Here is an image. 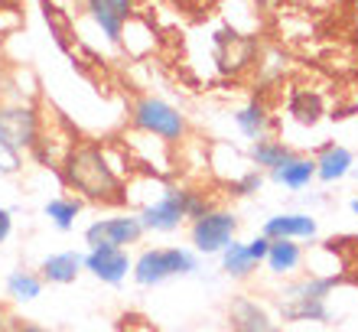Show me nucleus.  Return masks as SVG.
<instances>
[{
    "label": "nucleus",
    "instance_id": "nucleus-18",
    "mask_svg": "<svg viewBox=\"0 0 358 332\" xmlns=\"http://www.w3.org/2000/svg\"><path fill=\"white\" fill-rule=\"evenodd\" d=\"M290 153L293 150L280 140V137L267 133V137H261V140H251V150H248V157H251V163H255V170L271 173L273 166H280V163L287 160Z\"/></svg>",
    "mask_w": 358,
    "mask_h": 332
},
{
    "label": "nucleus",
    "instance_id": "nucleus-10",
    "mask_svg": "<svg viewBox=\"0 0 358 332\" xmlns=\"http://www.w3.org/2000/svg\"><path fill=\"white\" fill-rule=\"evenodd\" d=\"M228 323L235 332H283L280 323L271 316L264 303H257L251 296H235L228 306Z\"/></svg>",
    "mask_w": 358,
    "mask_h": 332
},
{
    "label": "nucleus",
    "instance_id": "nucleus-28",
    "mask_svg": "<svg viewBox=\"0 0 358 332\" xmlns=\"http://www.w3.org/2000/svg\"><path fill=\"white\" fill-rule=\"evenodd\" d=\"M13 332H49V329H43V326H36V323H23V326H17Z\"/></svg>",
    "mask_w": 358,
    "mask_h": 332
},
{
    "label": "nucleus",
    "instance_id": "nucleus-6",
    "mask_svg": "<svg viewBox=\"0 0 358 332\" xmlns=\"http://www.w3.org/2000/svg\"><path fill=\"white\" fill-rule=\"evenodd\" d=\"M137 215H141L143 231L170 235L189 222V189L186 186H163L160 196L147 202Z\"/></svg>",
    "mask_w": 358,
    "mask_h": 332
},
{
    "label": "nucleus",
    "instance_id": "nucleus-25",
    "mask_svg": "<svg viewBox=\"0 0 358 332\" xmlns=\"http://www.w3.org/2000/svg\"><path fill=\"white\" fill-rule=\"evenodd\" d=\"M267 247H271V238L257 235V238H251V241H248V254L255 257L257 264H264V257H267Z\"/></svg>",
    "mask_w": 358,
    "mask_h": 332
},
{
    "label": "nucleus",
    "instance_id": "nucleus-3",
    "mask_svg": "<svg viewBox=\"0 0 358 332\" xmlns=\"http://www.w3.org/2000/svg\"><path fill=\"white\" fill-rule=\"evenodd\" d=\"M336 280L332 277H303L277 294V313L283 323H329V300Z\"/></svg>",
    "mask_w": 358,
    "mask_h": 332
},
{
    "label": "nucleus",
    "instance_id": "nucleus-5",
    "mask_svg": "<svg viewBox=\"0 0 358 332\" xmlns=\"http://www.w3.org/2000/svg\"><path fill=\"white\" fill-rule=\"evenodd\" d=\"M43 131V114L36 105L20 101V98H7L0 105V147L17 153H33Z\"/></svg>",
    "mask_w": 358,
    "mask_h": 332
},
{
    "label": "nucleus",
    "instance_id": "nucleus-27",
    "mask_svg": "<svg viewBox=\"0 0 358 332\" xmlns=\"http://www.w3.org/2000/svg\"><path fill=\"white\" fill-rule=\"evenodd\" d=\"M7 88H10V78H7V66H3V59H0V105L7 101Z\"/></svg>",
    "mask_w": 358,
    "mask_h": 332
},
{
    "label": "nucleus",
    "instance_id": "nucleus-15",
    "mask_svg": "<svg viewBox=\"0 0 358 332\" xmlns=\"http://www.w3.org/2000/svg\"><path fill=\"white\" fill-rule=\"evenodd\" d=\"M313 160H316V180L320 182H339L352 173L355 157H352V150L349 147H342V143H322L320 153H316Z\"/></svg>",
    "mask_w": 358,
    "mask_h": 332
},
{
    "label": "nucleus",
    "instance_id": "nucleus-29",
    "mask_svg": "<svg viewBox=\"0 0 358 332\" xmlns=\"http://www.w3.org/2000/svg\"><path fill=\"white\" fill-rule=\"evenodd\" d=\"M121 3H124V7H127V10H131V7H134V0H121Z\"/></svg>",
    "mask_w": 358,
    "mask_h": 332
},
{
    "label": "nucleus",
    "instance_id": "nucleus-26",
    "mask_svg": "<svg viewBox=\"0 0 358 332\" xmlns=\"http://www.w3.org/2000/svg\"><path fill=\"white\" fill-rule=\"evenodd\" d=\"M13 235V212L7 205H0V245H7Z\"/></svg>",
    "mask_w": 358,
    "mask_h": 332
},
{
    "label": "nucleus",
    "instance_id": "nucleus-23",
    "mask_svg": "<svg viewBox=\"0 0 358 332\" xmlns=\"http://www.w3.org/2000/svg\"><path fill=\"white\" fill-rule=\"evenodd\" d=\"M261 186H264V173H261V170H248L245 176H238V180L231 182V196H255Z\"/></svg>",
    "mask_w": 358,
    "mask_h": 332
},
{
    "label": "nucleus",
    "instance_id": "nucleus-4",
    "mask_svg": "<svg viewBox=\"0 0 358 332\" xmlns=\"http://www.w3.org/2000/svg\"><path fill=\"white\" fill-rule=\"evenodd\" d=\"M199 270V254L192 247H147L137 254L131 277L137 287H160L173 277H189Z\"/></svg>",
    "mask_w": 358,
    "mask_h": 332
},
{
    "label": "nucleus",
    "instance_id": "nucleus-11",
    "mask_svg": "<svg viewBox=\"0 0 358 332\" xmlns=\"http://www.w3.org/2000/svg\"><path fill=\"white\" fill-rule=\"evenodd\" d=\"M85 13L94 27L101 29V36L108 43H121L124 39V27L131 20V10L124 7L121 0H85Z\"/></svg>",
    "mask_w": 358,
    "mask_h": 332
},
{
    "label": "nucleus",
    "instance_id": "nucleus-8",
    "mask_svg": "<svg viewBox=\"0 0 358 332\" xmlns=\"http://www.w3.org/2000/svg\"><path fill=\"white\" fill-rule=\"evenodd\" d=\"M147 235L141 225V215L121 212V215H108V219H94L85 228V245L88 247H131L141 245Z\"/></svg>",
    "mask_w": 358,
    "mask_h": 332
},
{
    "label": "nucleus",
    "instance_id": "nucleus-12",
    "mask_svg": "<svg viewBox=\"0 0 358 332\" xmlns=\"http://www.w3.org/2000/svg\"><path fill=\"white\" fill-rule=\"evenodd\" d=\"M316 231H320V225H316V219L306 215V212H277V215H271V219L264 222V228H261V235L271 238V241H277V238L306 241V238H316Z\"/></svg>",
    "mask_w": 358,
    "mask_h": 332
},
{
    "label": "nucleus",
    "instance_id": "nucleus-30",
    "mask_svg": "<svg viewBox=\"0 0 358 332\" xmlns=\"http://www.w3.org/2000/svg\"><path fill=\"white\" fill-rule=\"evenodd\" d=\"M352 212H355V215H358V199H355V202H352Z\"/></svg>",
    "mask_w": 358,
    "mask_h": 332
},
{
    "label": "nucleus",
    "instance_id": "nucleus-13",
    "mask_svg": "<svg viewBox=\"0 0 358 332\" xmlns=\"http://www.w3.org/2000/svg\"><path fill=\"white\" fill-rule=\"evenodd\" d=\"M267 180H271L273 186H283V189L300 192V189H306V186L316 180V160L306 157V153L293 150L280 166H273V170L267 173Z\"/></svg>",
    "mask_w": 358,
    "mask_h": 332
},
{
    "label": "nucleus",
    "instance_id": "nucleus-20",
    "mask_svg": "<svg viewBox=\"0 0 358 332\" xmlns=\"http://www.w3.org/2000/svg\"><path fill=\"white\" fill-rule=\"evenodd\" d=\"M82 209H85V202L78 199V196H56V199L46 202L43 215H46L49 225L59 228V231H72L78 215H82Z\"/></svg>",
    "mask_w": 358,
    "mask_h": 332
},
{
    "label": "nucleus",
    "instance_id": "nucleus-16",
    "mask_svg": "<svg viewBox=\"0 0 358 332\" xmlns=\"http://www.w3.org/2000/svg\"><path fill=\"white\" fill-rule=\"evenodd\" d=\"M235 127L248 140H261V137H267V133L273 131V117L261 101H251V105L235 111Z\"/></svg>",
    "mask_w": 358,
    "mask_h": 332
},
{
    "label": "nucleus",
    "instance_id": "nucleus-2",
    "mask_svg": "<svg viewBox=\"0 0 358 332\" xmlns=\"http://www.w3.org/2000/svg\"><path fill=\"white\" fill-rule=\"evenodd\" d=\"M131 127L143 137H153V140L166 143V147H176L189 137V121L186 114L179 111L176 105H170L166 98L157 95H141L131 101Z\"/></svg>",
    "mask_w": 358,
    "mask_h": 332
},
{
    "label": "nucleus",
    "instance_id": "nucleus-7",
    "mask_svg": "<svg viewBox=\"0 0 358 332\" xmlns=\"http://www.w3.org/2000/svg\"><path fill=\"white\" fill-rule=\"evenodd\" d=\"M238 235V215L228 209H212L189 225V241L196 254H222Z\"/></svg>",
    "mask_w": 358,
    "mask_h": 332
},
{
    "label": "nucleus",
    "instance_id": "nucleus-1",
    "mask_svg": "<svg viewBox=\"0 0 358 332\" xmlns=\"http://www.w3.org/2000/svg\"><path fill=\"white\" fill-rule=\"evenodd\" d=\"M59 176L82 202L92 205H124L127 202V182L114 173L108 153L94 140H76L59 163Z\"/></svg>",
    "mask_w": 358,
    "mask_h": 332
},
{
    "label": "nucleus",
    "instance_id": "nucleus-24",
    "mask_svg": "<svg viewBox=\"0 0 358 332\" xmlns=\"http://www.w3.org/2000/svg\"><path fill=\"white\" fill-rule=\"evenodd\" d=\"M20 166H23V153L0 147V173H3V176H13V173H20Z\"/></svg>",
    "mask_w": 358,
    "mask_h": 332
},
{
    "label": "nucleus",
    "instance_id": "nucleus-14",
    "mask_svg": "<svg viewBox=\"0 0 358 332\" xmlns=\"http://www.w3.org/2000/svg\"><path fill=\"white\" fill-rule=\"evenodd\" d=\"M82 270H85V254H78V251H59V254L43 257V264H39V277L56 287L76 284Z\"/></svg>",
    "mask_w": 358,
    "mask_h": 332
},
{
    "label": "nucleus",
    "instance_id": "nucleus-9",
    "mask_svg": "<svg viewBox=\"0 0 358 332\" xmlns=\"http://www.w3.org/2000/svg\"><path fill=\"white\" fill-rule=\"evenodd\" d=\"M134 261L127 257V247H88L85 270L108 287H121L131 274Z\"/></svg>",
    "mask_w": 358,
    "mask_h": 332
},
{
    "label": "nucleus",
    "instance_id": "nucleus-21",
    "mask_svg": "<svg viewBox=\"0 0 358 332\" xmlns=\"http://www.w3.org/2000/svg\"><path fill=\"white\" fill-rule=\"evenodd\" d=\"M43 284H46V280H43L39 274H33V270H23V267H20V270H10L7 284H3V287H7L10 300H17V303H33V300L43 294Z\"/></svg>",
    "mask_w": 358,
    "mask_h": 332
},
{
    "label": "nucleus",
    "instance_id": "nucleus-22",
    "mask_svg": "<svg viewBox=\"0 0 358 332\" xmlns=\"http://www.w3.org/2000/svg\"><path fill=\"white\" fill-rule=\"evenodd\" d=\"M287 111H290V117L296 124H303V127H313V124H320L322 117V98L316 95V92H306V88H300V92H293L290 101H287Z\"/></svg>",
    "mask_w": 358,
    "mask_h": 332
},
{
    "label": "nucleus",
    "instance_id": "nucleus-19",
    "mask_svg": "<svg viewBox=\"0 0 358 332\" xmlns=\"http://www.w3.org/2000/svg\"><path fill=\"white\" fill-rule=\"evenodd\" d=\"M218 261H222V270H225L231 280H248V277L261 267L255 257L248 254V241H238V238L218 254Z\"/></svg>",
    "mask_w": 358,
    "mask_h": 332
},
{
    "label": "nucleus",
    "instance_id": "nucleus-17",
    "mask_svg": "<svg viewBox=\"0 0 358 332\" xmlns=\"http://www.w3.org/2000/svg\"><path fill=\"white\" fill-rule=\"evenodd\" d=\"M264 264L271 274L287 277L303 264V247L296 245V241H290V238H277V241H271V247H267Z\"/></svg>",
    "mask_w": 358,
    "mask_h": 332
}]
</instances>
